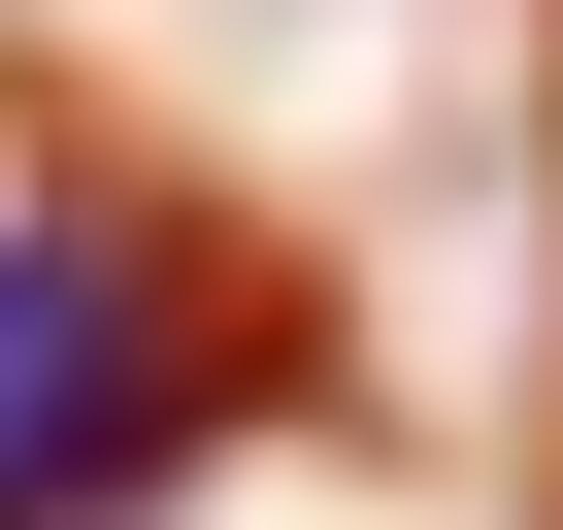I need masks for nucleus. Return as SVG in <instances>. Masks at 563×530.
Here are the masks:
<instances>
[{
	"instance_id": "f257e3e1",
	"label": "nucleus",
	"mask_w": 563,
	"mask_h": 530,
	"mask_svg": "<svg viewBox=\"0 0 563 530\" xmlns=\"http://www.w3.org/2000/svg\"><path fill=\"white\" fill-rule=\"evenodd\" d=\"M265 365V265L199 232V199H133V166H0V530H100V497H166Z\"/></svg>"
}]
</instances>
